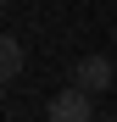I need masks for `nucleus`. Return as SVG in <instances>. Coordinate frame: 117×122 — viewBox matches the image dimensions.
Segmentation results:
<instances>
[{
  "label": "nucleus",
  "instance_id": "1",
  "mask_svg": "<svg viewBox=\"0 0 117 122\" xmlns=\"http://www.w3.org/2000/svg\"><path fill=\"white\" fill-rule=\"evenodd\" d=\"M45 122H95V106H89V89H61V94H50V106H45Z\"/></svg>",
  "mask_w": 117,
  "mask_h": 122
},
{
  "label": "nucleus",
  "instance_id": "2",
  "mask_svg": "<svg viewBox=\"0 0 117 122\" xmlns=\"http://www.w3.org/2000/svg\"><path fill=\"white\" fill-rule=\"evenodd\" d=\"M111 78H117V67H111L106 56H84V61L72 67V83H78V89H89V94H106V89H111Z\"/></svg>",
  "mask_w": 117,
  "mask_h": 122
},
{
  "label": "nucleus",
  "instance_id": "3",
  "mask_svg": "<svg viewBox=\"0 0 117 122\" xmlns=\"http://www.w3.org/2000/svg\"><path fill=\"white\" fill-rule=\"evenodd\" d=\"M0 17H6V0H0Z\"/></svg>",
  "mask_w": 117,
  "mask_h": 122
},
{
  "label": "nucleus",
  "instance_id": "4",
  "mask_svg": "<svg viewBox=\"0 0 117 122\" xmlns=\"http://www.w3.org/2000/svg\"><path fill=\"white\" fill-rule=\"evenodd\" d=\"M106 122H117V117H106Z\"/></svg>",
  "mask_w": 117,
  "mask_h": 122
}]
</instances>
